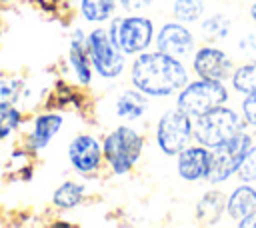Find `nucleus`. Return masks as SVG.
Listing matches in <instances>:
<instances>
[{
  "label": "nucleus",
  "mask_w": 256,
  "mask_h": 228,
  "mask_svg": "<svg viewBox=\"0 0 256 228\" xmlns=\"http://www.w3.org/2000/svg\"><path fill=\"white\" fill-rule=\"evenodd\" d=\"M236 176H238L240 182H256V142L250 148V152L246 154L244 162L240 164Z\"/></svg>",
  "instance_id": "393cba45"
},
{
  "label": "nucleus",
  "mask_w": 256,
  "mask_h": 228,
  "mask_svg": "<svg viewBox=\"0 0 256 228\" xmlns=\"http://www.w3.org/2000/svg\"><path fill=\"white\" fill-rule=\"evenodd\" d=\"M26 94L24 82L18 76H2L0 78V104H16L20 102V98Z\"/></svg>",
  "instance_id": "b1692460"
},
{
  "label": "nucleus",
  "mask_w": 256,
  "mask_h": 228,
  "mask_svg": "<svg viewBox=\"0 0 256 228\" xmlns=\"http://www.w3.org/2000/svg\"><path fill=\"white\" fill-rule=\"evenodd\" d=\"M170 14L178 22L196 24L206 14V2L204 0H172Z\"/></svg>",
  "instance_id": "4be33fe9"
},
{
  "label": "nucleus",
  "mask_w": 256,
  "mask_h": 228,
  "mask_svg": "<svg viewBox=\"0 0 256 228\" xmlns=\"http://www.w3.org/2000/svg\"><path fill=\"white\" fill-rule=\"evenodd\" d=\"M150 108H152V100L132 84L120 88L110 104L112 116L118 122H126V124H142V120L150 114Z\"/></svg>",
  "instance_id": "2eb2a0df"
},
{
  "label": "nucleus",
  "mask_w": 256,
  "mask_h": 228,
  "mask_svg": "<svg viewBox=\"0 0 256 228\" xmlns=\"http://www.w3.org/2000/svg\"><path fill=\"white\" fill-rule=\"evenodd\" d=\"M248 14H250V18H252V22L256 24V2L250 6V10H248Z\"/></svg>",
  "instance_id": "c756f323"
},
{
  "label": "nucleus",
  "mask_w": 256,
  "mask_h": 228,
  "mask_svg": "<svg viewBox=\"0 0 256 228\" xmlns=\"http://www.w3.org/2000/svg\"><path fill=\"white\" fill-rule=\"evenodd\" d=\"M110 40L128 56H136L144 50L154 48V36H156V22L146 12L142 14H128L118 12L108 24H106Z\"/></svg>",
  "instance_id": "20e7f679"
},
{
  "label": "nucleus",
  "mask_w": 256,
  "mask_h": 228,
  "mask_svg": "<svg viewBox=\"0 0 256 228\" xmlns=\"http://www.w3.org/2000/svg\"><path fill=\"white\" fill-rule=\"evenodd\" d=\"M66 126V112L60 108H44L30 116L24 124V134H22V146L30 154H40L44 152L56 136L64 130Z\"/></svg>",
  "instance_id": "9d476101"
},
{
  "label": "nucleus",
  "mask_w": 256,
  "mask_h": 228,
  "mask_svg": "<svg viewBox=\"0 0 256 228\" xmlns=\"http://www.w3.org/2000/svg\"><path fill=\"white\" fill-rule=\"evenodd\" d=\"M236 48L242 54H246L248 58H256V34H248V36L240 38L238 44H236Z\"/></svg>",
  "instance_id": "cd10ccee"
},
{
  "label": "nucleus",
  "mask_w": 256,
  "mask_h": 228,
  "mask_svg": "<svg viewBox=\"0 0 256 228\" xmlns=\"http://www.w3.org/2000/svg\"><path fill=\"white\" fill-rule=\"evenodd\" d=\"M88 196V186L84 182V178L76 180V178H68L62 180L50 196V204L52 208H56L58 212H72L78 206H82V202Z\"/></svg>",
  "instance_id": "dca6fc26"
},
{
  "label": "nucleus",
  "mask_w": 256,
  "mask_h": 228,
  "mask_svg": "<svg viewBox=\"0 0 256 228\" xmlns=\"http://www.w3.org/2000/svg\"><path fill=\"white\" fill-rule=\"evenodd\" d=\"M198 30L206 40H226L232 30V20L222 12L202 16Z\"/></svg>",
  "instance_id": "412c9836"
},
{
  "label": "nucleus",
  "mask_w": 256,
  "mask_h": 228,
  "mask_svg": "<svg viewBox=\"0 0 256 228\" xmlns=\"http://www.w3.org/2000/svg\"><path fill=\"white\" fill-rule=\"evenodd\" d=\"M236 226H240V228H256V208L248 216H244L240 222H236Z\"/></svg>",
  "instance_id": "c85d7f7f"
},
{
  "label": "nucleus",
  "mask_w": 256,
  "mask_h": 228,
  "mask_svg": "<svg viewBox=\"0 0 256 228\" xmlns=\"http://www.w3.org/2000/svg\"><path fill=\"white\" fill-rule=\"evenodd\" d=\"M190 72L198 78H208V80H220L228 82L236 64L228 56V52L216 44H200L192 52L190 60Z\"/></svg>",
  "instance_id": "f8f14e48"
},
{
  "label": "nucleus",
  "mask_w": 256,
  "mask_h": 228,
  "mask_svg": "<svg viewBox=\"0 0 256 228\" xmlns=\"http://www.w3.org/2000/svg\"><path fill=\"white\" fill-rule=\"evenodd\" d=\"M86 34L88 30L76 26L68 36V52H66V70L78 88H92L96 76L86 50Z\"/></svg>",
  "instance_id": "ddd939ff"
},
{
  "label": "nucleus",
  "mask_w": 256,
  "mask_h": 228,
  "mask_svg": "<svg viewBox=\"0 0 256 228\" xmlns=\"http://www.w3.org/2000/svg\"><path fill=\"white\" fill-rule=\"evenodd\" d=\"M12 2H16V0H0V4H2V6H6V4H12Z\"/></svg>",
  "instance_id": "7c9ffc66"
},
{
  "label": "nucleus",
  "mask_w": 256,
  "mask_h": 228,
  "mask_svg": "<svg viewBox=\"0 0 256 228\" xmlns=\"http://www.w3.org/2000/svg\"><path fill=\"white\" fill-rule=\"evenodd\" d=\"M148 136L140 124H114L102 136L104 170L114 178L130 176L144 158Z\"/></svg>",
  "instance_id": "f03ea898"
},
{
  "label": "nucleus",
  "mask_w": 256,
  "mask_h": 228,
  "mask_svg": "<svg viewBox=\"0 0 256 228\" xmlns=\"http://www.w3.org/2000/svg\"><path fill=\"white\" fill-rule=\"evenodd\" d=\"M66 160L70 170L78 178H92L104 170V152H102V136L82 130L76 132L66 144Z\"/></svg>",
  "instance_id": "1a4fd4ad"
},
{
  "label": "nucleus",
  "mask_w": 256,
  "mask_h": 228,
  "mask_svg": "<svg viewBox=\"0 0 256 228\" xmlns=\"http://www.w3.org/2000/svg\"><path fill=\"white\" fill-rule=\"evenodd\" d=\"M156 0H118V12H128V14H142L148 12L154 6Z\"/></svg>",
  "instance_id": "bb28decb"
},
{
  "label": "nucleus",
  "mask_w": 256,
  "mask_h": 228,
  "mask_svg": "<svg viewBox=\"0 0 256 228\" xmlns=\"http://www.w3.org/2000/svg\"><path fill=\"white\" fill-rule=\"evenodd\" d=\"M248 126H246V120L242 118L240 110L226 106V104L216 106V108L192 118L194 142H198L210 150L228 142L230 138H234L236 134H240Z\"/></svg>",
  "instance_id": "39448f33"
},
{
  "label": "nucleus",
  "mask_w": 256,
  "mask_h": 228,
  "mask_svg": "<svg viewBox=\"0 0 256 228\" xmlns=\"http://www.w3.org/2000/svg\"><path fill=\"white\" fill-rule=\"evenodd\" d=\"M256 208V188L252 182H240L226 196V216L232 222H240Z\"/></svg>",
  "instance_id": "a211bd4d"
},
{
  "label": "nucleus",
  "mask_w": 256,
  "mask_h": 228,
  "mask_svg": "<svg viewBox=\"0 0 256 228\" xmlns=\"http://www.w3.org/2000/svg\"><path fill=\"white\" fill-rule=\"evenodd\" d=\"M210 164H212V150L198 142H190L174 156L176 176L188 184L206 182L210 174Z\"/></svg>",
  "instance_id": "4468645a"
},
{
  "label": "nucleus",
  "mask_w": 256,
  "mask_h": 228,
  "mask_svg": "<svg viewBox=\"0 0 256 228\" xmlns=\"http://www.w3.org/2000/svg\"><path fill=\"white\" fill-rule=\"evenodd\" d=\"M228 100H230V88L226 86V82L194 76L174 96V106L186 112L190 118H196L216 106L226 104Z\"/></svg>",
  "instance_id": "0eeeda50"
},
{
  "label": "nucleus",
  "mask_w": 256,
  "mask_h": 228,
  "mask_svg": "<svg viewBox=\"0 0 256 228\" xmlns=\"http://www.w3.org/2000/svg\"><path fill=\"white\" fill-rule=\"evenodd\" d=\"M26 124V116L24 110L16 104H0V144L4 140H8L12 134L20 132Z\"/></svg>",
  "instance_id": "aec40b11"
},
{
  "label": "nucleus",
  "mask_w": 256,
  "mask_h": 228,
  "mask_svg": "<svg viewBox=\"0 0 256 228\" xmlns=\"http://www.w3.org/2000/svg\"><path fill=\"white\" fill-rule=\"evenodd\" d=\"M192 78L190 66L156 48L144 50L130 58L126 80L150 100L174 98Z\"/></svg>",
  "instance_id": "f257e3e1"
},
{
  "label": "nucleus",
  "mask_w": 256,
  "mask_h": 228,
  "mask_svg": "<svg viewBox=\"0 0 256 228\" xmlns=\"http://www.w3.org/2000/svg\"><path fill=\"white\" fill-rule=\"evenodd\" d=\"M118 14V0H78V16L90 26L108 24Z\"/></svg>",
  "instance_id": "6ab92c4d"
},
{
  "label": "nucleus",
  "mask_w": 256,
  "mask_h": 228,
  "mask_svg": "<svg viewBox=\"0 0 256 228\" xmlns=\"http://www.w3.org/2000/svg\"><path fill=\"white\" fill-rule=\"evenodd\" d=\"M196 46H198V40L190 24L170 18V20H164L160 26H156L154 48L160 52L188 62Z\"/></svg>",
  "instance_id": "9b49d317"
},
{
  "label": "nucleus",
  "mask_w": 256,
  "mask_h": 228,
  "mask_svg": "<svg viewBox=\"0 0 256 228\" xmlns=\"http://www.w3.org/2000/svg\"><path fill=\"white\" fill-rule=\"evenodd\" d=\"M224 214H226V194L218 188L206 190L194 206V218L200 224L214 226V224L220 222V218Z\"/></svg>",
  "instance_id": "f3484780"
},
{
  "label": "nucleus",
  "mask_w": 256,
  "mask_h": 228,
  "mask_svg": "<svg viewBox=\"0 0 256 228\" xmlns=\"http://www.w3.org/2000/svg\"><path fill=\"white\" fill-rule=\"evenodd\" d=\"M230 86L240 96L256 90V58L234 68V72L230 76Z\"/></svg>",
  "instance_id": "5701e85b"
},
{
  "label": "nucleus",
  "mask_w": 256,
  "mask_h": 228,
  "mask_svg": "<svg viewBox=\"0 0 256 228\" xmlns=\"http://www.w3.org/2000/svg\"><path fill=\"white\" fill-rule=\"evenodd\" d=\"M254 134L246 130H242L240 134H236L234 138H230L228 142L212 148V164H210V174L206 178V182L210 186H220L224 182H228L232 176H236L240 164L244 162L246 154L250 152V148L254 146Z\"/></svg>",
  "instance_id": "6e6552de"
},
{
  "label": "nucleus",
  "mask_w": 256,
  "mask_h": 228,
  "mask_svg": "<svg viewBox=\"0 0 256 228\" xmlns=\"http://www.w3.org/2000/svg\"><path fill=\"white\" fill-rule=\"evenodd\" d=\"M240 114L246 120V126L256 130V90L242 96V100H240Z\"/></svg>",
  "instance_id": "a878e982"
},
{
  "label": "nucleus",
  "mask_w": 256,
  "mask_h": 228,
  "mask_svg": "<svg viewBox=\"0 0 256 228\" xmlns=\"http://www.w3.org/2000/svg\"><path fill=\"white\" fill-rule=\"evenodd\" d=\"M152 140L158 152L166 158H174L182 148L194 142L192 118L176 106L162 110L152 126Z\"/></svg>",
  "instance_id": "423d86ee"
},
{
  "label": "nucleus",
  "mask_w": 256,
  "mask_h": 228,
  "mask_svg": "<svg viewBox=\"0 0 256 228\" xmlns=\"http://www.w3.org/2000/svg\"><path fill=\"white\" fill-rule=\"evenodd\" d=\"M86 50H88L96 80L106 84H116L122 78H126L130 58L110 40L106 24H98L88 30Z\"/></svg>",
  "instance_id": "7ed1b4c3"
}]
</instances>
